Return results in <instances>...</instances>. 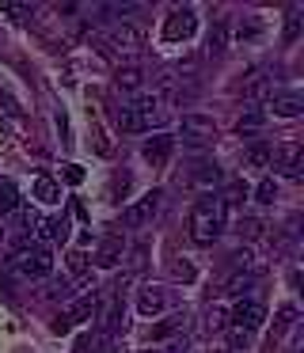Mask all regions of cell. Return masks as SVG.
I'll return each instance as SVG.
<instances>
[{"label": "cell", "mask_w": 304, "mask_h": 353, "mask_svg": "<svg viewBox=\"0 0 304 353\" xmlns=\"http://www.w3.org/2000/svg\"><path fill=\"white\" fill-rule=\"evenodd\" d=\"M220 224H225V205H220L217 194H205L198 198L194 213H190V239L198 247H209L220 236Z\"/></svg>", "instance_id": "1"}, {"label": "cell", "mask_w": 304, "mask_h": 353, "mask_svg": "<svg viewBox=\"0 0 304 353\" xmlns=\"http://www.w3.org/2000/svg\"><path fill=\"white\" fill-rule=\"evenodd\" d=\"M179 133H182V145L205 148V145H213V141H217V122H213L209 114H182Z\"/></svg>", "instance_id": "2"}, {"label": "cell", "mask_w": 304, "mask_h": 353, "mask_svg": "<svg viewBox=\"0 0 304 353\" xmlns=\"http://www.w3.org/2000/svg\"><path fill=\"white\" fill-rule=\"evenodd\" d=\"M270 160L285 179H293V183L304 179V145L301 141H281L278 148H270Z\"/></svg>", "instance_id": "3"}, {"label": "cell", "mask_w": 304, "mask_h": 353, "mask_svg": "<svg viewBox=\"0 0 304 353\" xmlns=\"http://www.w3.org/2000/svg\"><path fill=\"white\" fill-rule=\"evenodd\" d=\"M160 213V190H149L141 201H133V205L122 213V224L126 228H144V224H152Z\"/></svg>", "instance_id": "4"}, {"label": "cell", "mask_w": 304, "mask_h": 353, "mask_svg": "<svg viewBox=\"0 0 304 353\" xmlns=\"http://www.w3.org/2000/svg\"><path fill=\"white\" fill-rule=\"evenodd\" d=\"M106 42H111V54H129V57H133V54H141V50H144V31L137 23H118Z\"/></svg>", "instance_id": "5"}, {"label": "cell", "mask_w": 304, "mask_h": 353, "mask_svg": "<svg viewBox=\"0 0 304 353\" xmlns=\"http://www.w3.org/2000/svg\"><path fill=\"white\" fill-rule=\"evenodd\" d=\"M194 27H198L194 8H175V12H167V19H164V42H187L190 34H194Z\"/></svg>", "instance_id": "6"}, {"label": "cell", "mask_w": 304, "mask_h": 353, "mask_svg": "<svg viewBox=\"0 0 304 353\" xmlns=\"http://www.w3.org/2000/svg\"><path fill=\"white\" fill-rule=\"evenodd\" d=\"M228 323L251 334V330H258V327L266 323V307L258 304V300H240V304H236L232 312H228Z\"/></svg>", "instance_id": "7"}, {"label": "cell", "mask_w": 304, "mask_h": 353, "mask_svg": "<svg viewBox=\"0 0 304 353\" xmlns=\"http://www.w3.org/2000/svg\"><path fill=\"white\" fill-rule=\"evenodd\" d=\"M91 315H95V296H80L53 319V330L61 334V330H68L73 323H84V319H91Z\"/></svg>", "instance_id": "8"}, {"label": "cell", "mask_w": 304, "mask_h": 353, "mask_svg": "<svg viewBox=\"0 0 304 353\" xmlns=\"http://www.w3.org/2000/svg\"><path fill=\"white\" fill-rule=\"evenodd\" d=\"M53 270V254L46 247H30L27 254H19V274L23 277H50Z\"/></svg>", "instance_id": "9"}, {"label": "cell", "mask_w": 304, "mask_h": 353, "mask_svg": "<svg viewBox=\"0 0 304 353\" xmlns=\"http://www.w3.org/2000/svg\"><path fill=\"white\" fill-rule=\"evenodd\" d=\"M171 148H175V137H171V133H152V137L141 145V156L152 163V168H164L167 156H171Z\"/></svg>", "instance_id": "10"}, {"label": "cell", "mask_w": 304, "mask_h": 353, "mask_svg": "<svg viewBox=\"0 0 304 353\" xmlns=\"http://www.w3.org/2000/svg\"><path fill=\"white\" fill-rule=\"evenodd\" d=\"M167 304H171V300H167V292L160 289V285H144L141 296H137V312L149 315V319H152V315H164Z\"/></svg>", "instance_id": "11"}, {"label": "cell", "mask_w": 304, "mask_h": 353, "mask_svg": "<svg viewBox=\"0 0 304 353\" xmlns=\"http://www.w3.org/2000/svg\"><path fill=\"white\" fill-rule=\"evenodd\" d=\"M118 259H122V239L118 236H106L103 243H99V251H95V266L99 270H114V266H118Z\"/></svg>", "instance_id": "12"}, {"label": "cell", "mask_w": 304, "mask_h": 353, "mask_svg": "<svg viewBox=\"0 0 304 353\" xmlns=\"http://www.w3.org/2000/svg\"><path fill=\"white\" fill-rule=\"evenodd\" d=\"M232 266H236V274H251V277L263 274V259H258L251 247H240V251H232Z\"/></svg>", "instance_id": "13"}, {"label": "cell", "mask_w": 304, "mask_h": 353, "mask_svg": "<svg viewBox=\"0 0 304 353\" xmlns=\"http://www.w3.org/2000/svg\"><path fill=\"white\" fill-rule=\"evenodd\" d=\"M182 327H187V315H171V319H160L156 327L149 330V345H152V342H164V338H175Z\"/></svg>", "instance_id": "14"}, {"label": "cell", "mask_w": 304, "mask_h": 353, "mask_svg": "<svg viewBox=\"0 0 304 353\" xmlns=\"http://www.w3.org/2000/svg\"><path fill=\"white\" fill-rule=\"evenodd\" d=\"M270 110L278 118H301L304 114V99L301 95H278V99H270Z\"/></svg>", "instance_id": "15"}, {"label": "cell", "mask_w": 304, "mask_h": 353, "mask_svg": "<svg viewBox=\"0 0 304 353\" xmlns=\"http://www.w3.org/2000/svg\"><path fill=\"white\" fill-rule=\"evenodd\" d=\"M35 198L42 201V205H57V201H61V186L53 183L50 175H42V179L35 183Z\"/></svg>", "instance_id": "16"}, {"label": "cell", "mask_w": 304, "mask_h": 353, "mask_svg": "<svg viewBox=\"0 0 304 353\" xmlns=\"http://www.w3.org/2000/svg\"><path fill=\"white\" fill-rule=\"evenodd\" d=\"M114 84H118L122 92H137V88L144 84V72L137 69V65H129V69H118V72H114Z\"/></svg>", "instance_id": "17"}, {"label": "cell", "mask_w": 304, "mask_h": 353, "mask_svg": "<svg viewBox=\"0 0 304 353\" xmlns=\"http://www.w3.org/2000/svg\"><path fill=\"white\" fill-rule=\"evenodd\" d=\"M118 125H122V133H144V130H149V122H144L133 107H122L118 110Z\"/></svg>", "instance_id": "18"}, {"label": "cell", "mask_w": 304, "mask_h": 353, "mask_svg": "<svg viewBox=\"0 0 304 353\" xmlns=\"http://www.w3.org/2000/svg\"><path fill=\"white\" fill-rule=\"evenodd\" d=\"M65 262H68V270H73L76 277H80V281H76V289H84V277H88V270H91V259L84 251H68L65 254Z\"/></svg>", "instance_id": "19"}, {"label": "cell", "mask_w": 304, "mask_h": 353, "mask_svg": "<svg viewBox=\"0 0 304 353\" xmlns=\"http://www.w3.org/2000/svg\"><path fill=\"white\" fill-rule=\"evenodd\" d=\"M0 12H8L15 23H30V19H35V4H15V0H4Z\"/></svg>", "instance_id": "20"}, {"label": "cell", "mask_w": 304, "mask_h": 353, "mask_svg": "<svg viewBox=\"0 0 304 353\" xmlns=\"http://www.w3.org/2000/svg\"><path fill=\"white\" fill-rule=\"evenodd\" d=\"M194 183L198 186H217L220 183V168H217V163H198V168H194Z\"/></svg>", "instance_id": "21"}, {"label": "cell", "mask_w": 304, "mask_h": 353, "mask_svg": "<svg viewBox=\"0 0 304 353\" xmlns=\"http://www.w3.org/2000/svg\"><path fill=\"white\" fill-rule=\"evenodd\" d=\"M263 110H247V114L240 118V125H236V130H240V137H255L258 130H263Z\"/></svg>", "instance_id": "22"}, {"label": "cell", "mask_w": 304, "mask_h": 353, "mask_svg": "<svg viewBox=\"0 0 304 353\" xmlns=\"http://www.w3.org/2000/svg\"><path fill=\"white\" fill-rule=\"evenodd\" d=\"M247 168H270V145H251L247 148Z\"/></svg>", "instance_id": "23"}, {"label": "cell", "mask_w": 304, "mask_h": 353, "mask_svg": "<svg viewBox=\"0 0 304 353\" xmlns=\"http://www.w3.org/2000/svg\"><path fill=\"white\" fill-rule=\"evenodd\" d=\"M236 232H240L243 239H255V236H263V221H258V216H240V221H236Z\"/></svg>", "instance_id": "24"}, {"label": "cell", "mask_w": 304, "mask_h": 353, "mask_svg": "<svg viewBox=\"0 0 304 353\" xmlns=\"http://www.w3.org/2000/svg\"><path fill=\"white\" fill-rule=\"evenodd\" d=\"M30 236H35L38 243H53V239H57V221H35Z\"/></svg>", "instance_id": "25"}, {"label": "cell", "mask_w": 304, "mask_h": 353, "mask_svg": "<svg viewBox=\"0 0 304 353\" xmlns=\"http://www.w3.org/2000/svg\"><path fill=\"white\" fill-rule=\"evenodd\" d=\"M243 198H247V186H243L240 179H232V183L225 186V198H220V205H240Z\"/></svg>", "instance_id": "26"}, {"label": "cell", "mask_w": 304, "mask_h": 353, "mask_svg": "<svg viewBox=\"0 0 304 353\" xmlns=\"http://www.w3.org/2000/svg\"><path fill=\"white\" fill-rule=\"evenodd\" d=\"M228 327V312L220 304H213L209 312H205V330H225Z\"/></svg>", "instance_id": "27"}, {"label": "cell", "mask_w": 304, "mask_h": 353, "mask_svg": "<svg viewBox=\"0 0 304 353\" xmlns=\"http://www.w3.org/2000/svg\"><path fill=\"white\" fill-rule=\"evenodd\" d=\"M15 205H19V194H15L12 183H4V186H0V216H8Z\"/></svg>", "instance_id": "28"}, {"label": "cell", "mask_w": 304, "mask_h": 353, "mask_svg": "<svg viewBox=\"0 0 304 353\" xmlns=\"http://www.w3.org/2000/svg\"><path fill=\"white\" fill-rule=\"evenodd\" d=\"M301 27H304V16H301V12H289V19H285V34H281V39H285V42H296V39H301Z\"/></svg>", "instance_id": "29"}, {"label": "cell", "mask_w": 304, "mask_h": 353, "mask_svg": "<svg viewBox=\"0 0 304 353\" xmlns=\"http://www.w3.org/2000/svg\"><path fill=\"white\" fill-rule=\"evenodd\" d=\"M293 323H296V307H293V304H285V307L278 312V327H274V338H281L289 327H293Z\"/></svg>", "instance_id": "30"}, {"label": "cell", "mask_w": 304, "mask_h": 353, "mask_svg": "<svg viewBox=\"0 0 304 353\" xmlns=\"http://www.w3.org/2000/svg\"><path fill=\"white\" fill-rule=\"evenodd\" d=\"M251 285H255V277H251V274H232L225 289L232 292V296H240V292H247V289H251Z\"/></svg>", "instance_id": "31"}, {"label": "cell", "mask_w": 304, "mask_h": 353, "mask_svg": "<svg viewBox=\"0 0 304 353\" xmlns=\"http://www.w3.org/2000/svg\"><path fill=\"white\" fill-rule=\"evenodd\" d=\"M255 198L263 201V205H270V201L278 198V183H274V179H263V183H258V190H255Z\"/></svg>", "instance_id": "32"}, {"label": "cell", "mask_w": 304, "mask_h": 353, "mask_svg": "<svg viewBox=\"0 0 304 353\" xmlns=\"http://www.w3.org/2000/svg\"><path fill=\"white\" fill-rule=\"evenodd\" d=\"M225 46H228V34H225V27H213L209 31V54H225Z\"/></svg>", "instance_id": "33"}, {"label": "cell", "mask_w": 304, "mask_h": 353, "mask_svg": "<svg viewBox=\"0 0 304 353\" xmlns=\"http://www.w3.org/2000/svg\"><path fill=\"white\" fill-rule=\"evenodd\" d=\"M171 277H179V281H194V266H190L187 259H175L171 262Z\"/></svg>", "instance_id": "34"}, {"label": "cell", "mask_w": 304, "mask_h": 353, "mask_svg": "<svg viewBox=\"0 0 304 353\" xmlns=\"http://www.w3.org/2000/svg\"><path fill=\"white\" fill-rule=\"evenodd\" d=\"M247 342H251V334H247V330L232 327V342H228V350H247Z\"/></svg>", "instance_id": "35"}, {"label": "cell", "mask_w": 304, "mask_h": 353, "mask_svg": "<svg viewBox=\"0 0 304 353\" xmlns=\"http://www.w3.org/2000/svg\"><path fill=\"white\" fill-rule=\"evenodd\" d=\"M91 137H95V152H99V156L111 152V141L103 137V130H99V125H91Z\"/></svg>", "instance_id": "36"}, {"label": "cell", "mask_w": 304, "mask_h": 353, "mask_svg": "<svg viewBox=\"0 0 304 353\" xmlns=\"http://www.w3.org/2000/svg\"><path fill=\"white\" fill-rule=\"evenodd\" d=\"M76 353H99V342L91 334H84V338H76Z\"/></svg>", "instance_id": "37"}, {"label": "cell", "mask_w": 304, "mask_h": 353, "mask_svg": "<svg viewBox=\"0 0 304 353\" xmlns=\"http://www.w3.org/2000/svg\"><path fill=\"white\" fill-rule=\"evenodd\" d=\"M73 292H76V285H73V281H61L57 289H50V296H53V300H68Z\"/></svg>", "instance_id": "38"}, {"label": "cell", "mask_w": 304, "mask_h": 353, "mask_svg": "<svg viewBox=\"0 0 304 353\" xmlns=\"http://www.w3.org/2000/svg\"><path fill=\"white\" fill-rule=\"evenodd\" d=\"M160 353H190V345L182 342V338H175V342H167V345H164V350H160Z\"/></svg>", "instance_id": "39"}, {"label": "cell", "mask_w": 304, "mask_h": 353, "mask_svg": "<svg viewBox=\"0 0 304 353\" xmlns=\"http://www.w3.org/2000/svg\"><path fill=\"white\" fill-rule=\"evenodd\" d=\"M65 179H68V183H80L84 171H80V168H65Z\"/></svg>", "instance_id": "40"}, {"label": "cell", "mask_w": 304, "mask_h": 353, "mask_svg": "<svg viewBox=\"0 0 304 353\" xmlns=\"http://www.w3.org/2000/svg\"><path fill=\"white\" fill-rule=\"evenodd\" d=\"M141 353H160V350H156V345H152V350H141Z\"/></svg>", "instance_id": "41"}]
</instances>
